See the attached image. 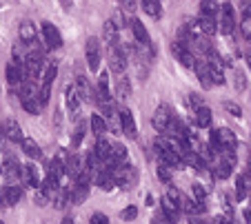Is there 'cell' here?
Instances as JSON below:
<instances>
[{"label": "cell", "mask_w": 251, "mask_h": 224, "mask_svg": "<svg viewBox=\"0 0 251 224\" xmlns=\"http://www.w3.org/2000/svg\"><path fill=\"white\" fill-rule=\"evenodd\" d=\"M111 173H114L116 184H118L120 189H125V191L133 189L136 182H138V169L133 167V164H123V167H118L116 171H111Z\"/></svg>", "instance_id": "cell-1"}, {"label": "cell", "mask_w": 251, "mask_h": 224, "mask_svg": "<svg viewBox=\"0 0 251 224\" xmlns=\"http://www.w3.org/2000/svg\"><path fill=\"white\" fill-rule=\"evenodd\" d=\"M220 18H218V24H220V31H223L225 36H233V31H236V14H233V7L231 2H223L220 5Z\"/></svg>", "instance_id": "cell-2"}, {"label": "cell", "mask_w": 251, "mask_h": 224, "mask_svg": "<svg viewBox=\"0 0 251 224\" xmlns=\"http://www.w3.org/2000/svg\"><path fill=\"white\" fill-rule=\"evenodd\" d=\"M107 62H109V69L114 73H125V69H127L129 60H127V51H125L120 45H111L109 47V56H107Z\"/></svg>", "instance_id": "cell-3"}, {"label": "cell", "mask_w": 251, "mask_h": 224, "mask_svg": "<svg viewBox=\"0 0 251 224\" xmlns=\"http://www.w3.org/2000/svg\"><path fill=\"white\" fill-rule=\"evenodd\" d=\"M171 118H174V111H171L169 105H158L156 111H153V118H151V124H153V129L158 131V134H165L167 129V124L171 122Z\"/></svg>", "instance_id": "cell-4"}, {"label": "cell", "mask_w": 251, "mask_h": 224, "mask_svg": "<svg viewBox=\"0 0 251 224\" xmlns=\"http://www.w3.org/2000/svg\"><path fill=\"white\" fill-rule=\"evenodd\" d=\"M171 53H174V58H176L178 62H180L182 67L194 69V65H196V56H194V51H191L189 47H185V45H180L178 40H176V43H171Z\"/></svg>", "instance_id": "cell-5"}, {"label": "cell", "mask_w": 251, "mask_h": 224, "mask_svg": "<svg viewBox=\"0 0 251 224\" xmlns=\"http://www.w3.org/2000/svg\"><path fill=\"white\" fill-rule=\"evenodd\" d=\"M85 58L89 65V71H98L100 67V40L98 38H89L85 45Z\"/></svg>", "instance_id": "cell-6"}, {"label": "cell", "mask_w": 251, "mask_h": 224, "mask_svg": "<svg viewBox=\"0 0 251 224\" xmlns=\"http://www.w3.org/2000/svg\"><path fill=\"white\" fill-rule=\"evenodd\" d=\"M43 38H45V45H47L49 49H60L62 47L60 31H58V29L53 27L51 22H47V20L43 22Z\"/></svg>", "instance_id": "cell-7"}, {"label": "cell", "mask_w": 251, "mask_h": 224, "mask_svg": "<svg viewBox=\"0 0 251 224\" xmlns=\"http://www.w3.org/2000/svg\"><path fill=\"white\" fill-rule=\"evenodd\" d=\"M20 182L31 189H38L40 186V173H38V167L36 164H23L20 169Z\"/></svg>", "instance_id": "cell-8"}, {"label": "cell", "mask_w": 251, "mask_h": 224, "mask_svg": "<svg viewBox=\"0 0 251 224\" xmlns=\"http://www.w3.org/2000/svg\"><path fill=\"white\" fill-rule=\"evenodd\" d=\"M5 76H7V82H9V87H14V89H20L25 82V71H23V65H16L14 60L7 65L5 69Z\"/></svg>", "instance_id": "cell-9"}, {"label": "cell", "mask_w": 251, "mask_h": 224, "mask_svg": "<svg viewBox=\"0 0 251 224\" xmlns=\"http://www.w3.org/2000/svg\"><path fill=\"white\" fill-rule=\"evenodd\" d=\"M131 31H133V38H136V43L140 45V47H153V43H151V36H149V31H147V27L140 22V20H136V18H131Z\"/></svg>", "instance_id": "cell-10"}, {"label": "cell", "mask_w": 251, "mask_h": 224, "mask_svg": "<svg viewBox=\"0 0 251 224\" xmlns=\"http://www.w3.org/2000/svg\"><path fill=\"white\" fill-rule=\"evenodd\" d=\"M120 131H123L127 138H136L138 131H136V120H133V113L125 107L120 109Z\"/></svg>", "instance_id": "cell-11"}, {"label": "cell", "mask_w": 251, "mask_h": 224, "mask_svg": "<svg viewBox=\"0 0 251 224\" xmlns=\"http://www.w3.org/2000/svg\"><path fill=\"white\" fill-rule=\"evenodd\" d=\"M76 91H78V95H80L82 100L96 102V89L89 85L87 76H82V73H78V76H76Z\"/></svg>", "instance_id": "cell-12"}, {"label": "cell", "mask_w": 251, "mask_h": 224, "mask_svg": "<svg viewBox=\"0 0 251 224\" xmlns=\"http://www.w3.org/2000/svg\"><path fill=\"white\" fill-rule=\"evenodd\" d=\"M20 198H23V189H20L18 184H7L5 189H2L0 202H5L7 206H11V204H18Z\"/></svg>", "instance_id": "cell-13"}, {"label": "cell", "mask_w": 251, "mask_h": 224, "mask_svg": "<svg viewBox=\"0 0 251 224\" xmlns=\"http://www.w3.org/2000/svg\"><path fill=\"white\" fill-rule=\"evenodd\" d=\"M2 131H5V138L11 140V142H23L25 135H23V129H20V124L16 122V120H7L5 124H2Z\"/></svg>", "instance_id": "cell-14"}, {"label": "cell", "mask_w": 251, "mask_h": 224, "mask_svg": "<svg viewBox=\"0 0 251 224\" xmlns=\"http://www.w3.org/2000/svg\"><path fill=\"white\" fill-rule=\"evenodd\" d=\"M20 169H23V164H18L16 160H7V162L2 164V173H5L9 184H18L20 182Z\"/></svg>", "instance_id": "cell-15"}, {"label": "cell", "mask_w": 251, "mask_h": 224, "mask_svg": "<svg viewBox=\"0 0 251 224\" xmlns=\"http://www.w3.org/2000/svg\"><path fill=\"white\" fill-rule=\"evenodd\" d=\"M211 120H213V113L209 107H198V109L194 111V122L200 129H209V127H211Z\"/></svg>", "instance_id": "cell-16"}, {"label": "cell", "mask_w": 251, "mask_h": 224, "mask_svg": "<svg viewBox=\"0 0 251 224\" xmlns=\"http://www.w3.org/2000/svg\"><path fill=\"white\" fill-rule=\"evenodd\" d=\"M111 147H114V144H111L109 140L104 138V135H98V140H96V144H94V153L100 157V160H102V164L107 162V160H109V156H111Z\"/></svg>", "instance_id": "cell-17"}, {"label": "cell", "mask_w": 251, "mask_h": 224, "mask_svg": "<svg viewBox=\"0 0 251 224\" xmlns=\"http://www.w3.org/2000/svg\"><path fill=\"white\" fill-rule=\"evenodd\" d=\"M94 182L100 186L102 191H111L116 186V180H114V173L109 171V169H100L98 173H96Z\"/></svg>", "instance_id": "cell-18"}, {"label": "cell", "mask_w": 251, "mask_h": 224, "mask_svg": "<svg viewBox=\"0 0 251 224\" xmlns=\"http://www.w3.org/2000/svg\"><path fill=\"white\" fill-rule=\"evenodd\" d=\"M18 38L23 40V43H33V40H38V34H36V24H33L31 20H25V22H20Z\"/></svg>", "instance_id": "cell-19"}, {"label": "cell", "mask_w": 251, "mask_h": 224, "mask_svg": "<svg viewBox=\"0 0 251 224\" xmlns=\"http://www.w3.org/2000/svg\"><path fill=\"white\" fill-rule=\"evenodd\" d=\"M216 134H218V140H220V144H223V151L225 149H236L238 147V138H236V134H233L231 129H216Z\"/></svg>", "instance_id": "cell-20"}, {"label": "cell", "mask_w": 251, "mask_h": 224, "mask_svg": "<svg viewBox=\"0 0 251 224\" xmlns=\"http://www.w3.org/2000/svg\"><path fill=\"white\" fill-rule=\"evenodd\" d=\"M198 27L202 36H213L218 31V18H209V16H200L198 18Z\"/></svg>", "instance_id": "cell-21"}, {"label": "cell", "mask_w": 251, "mask_h": 224, "mask_svg": "<svg viewBox=\"0 0 251 224\" xmlns=\"http://www.w3.org/2000/svg\"><path fill=\"white\" fill-rule=\"evenodd\" d=\"M102 38L111 45H118V24L114 22V20H104L102 24Z\"/></svg>", "instance_id": "cell-22"}, {"label": "cell", "mask_w": 251, "mask_h": 224, "mask_svg": "<svg viewBox=\"0 0 251 224\" xmlns=\"http://www.w3.org/2000/svg\"><path fill=\"white\" fill-rule=\"evenodd\" d=\"M20 147H23L25 156L31 157V160H40V157H43V151H40V147H38V142H36V140L25 138L23 142H20Z\"/></svg>", "instance_id": "cell-23"}, {"label": "cell", "mask_w": 251, "mask_h": 224, "mask_svg": "<svg viewBox=\"0 0 251 224\" xmlns=\"http://www.w3.org/2000/svg\"><path fill=\"white\" fill-rule=\"evenodd\" d=\"M65 102H67V107H69L71 113H78V109H80V100H78L76 87L67 85V89H65Z\"/></svg>", "instance_id": "cell-24"}, {"label": "cell", "mask_w": 251, "mask_h": 224, "mask_svg": "<svg viewBox=\"0 0 251 224\" xmlns=\"http://www.w3.org/2000/svg\"><path fill=\"white\" fill-rule=\"evenodd\" d=\"M140 7L142 11L151 18H162V5L160 0H140Z\"/></svg>", "instance_id": "cell-25"}, {"label": "cell", "mask_w": 251, "mask_h": 224, "mask_svg": "<svg viewBox=\"0 0 251 224\" xmlns=\"http://www.w3.org/2000/svg\"><path fill=\"white\" fill-rule=\"evenodd\" d=\"M87 198H89V186L74 182V186H71V202L74 204H82Z\"/></svg>", "instance_id": "cell-26"}, {"label": "cell", "mask_w": 251, "mask_h": 224, "mask_svg": "<svg viewBox=\"0 0 251 224\" xmlns=\"http://www.w3.org/2000/svg\"><path fill=\"white\" fill-rule=\"evenodd\" d=\"M194 69H196V73H198V78H200V82H202L204 89H211L213 82H211V78H209V67H207V62H204V60H196Z\"/></svg>", "instance_id": "cell-27"}, {"label": "cell", "mask_w": 251, "mask_h": 224, "mask_svg": "<svg viewBox=\"0 0 251 224\" xmlns=\"http://www.w3.org/2000/svg\"><path fill=\"white\" fill-rule=\"evenodd\" d=\"M220 5L218 0H200V16H209V18H218Z\"/></svg>", "instance_id": "cell-28"}, {"label": "cell", "mask_w": 251, "mask_h": 224, "mask_svg": "<svg viewBox=\"0 0 251 224\" xmlns=\"http://www.w3.org/2000/svg\"><path fill=\"white\" fill-rule=\"evenodd\" d=\"M116 93H118L120 100H125V98L131 95V82H129V78L125 76V73H120L118 80H116Z\"/></svg>", "instance_id": "cell-29"}, {"label": "cell", "mask_w": 251, "mask_h": 224, "mask_svg": "<svg viewBox=\"0 0 251 224\" xmlns=\"http://www.w3.org/2000/svg\"><path fill=\"white\" fill-rule=\"evenodd\" d=\"M89 124H91V131H94L96 135H104V131H109V127H107V120H104V115H100V113L91 115Z\"/></svg>", "instance_id": "cell-30"}, {"label": "cell", "mask_w": 251, "mask_h": 224, "mask_svg": "<svg viewBox=\"0 0 251 224\" xmlns=\"http://www.w3.org/2000/svg\"><path fill=\"white\" fill-rule=\"evenodd\" d=\"M231 173H233V167H229V164L225 162L213 164V178H218V180H227V178H231Z\"/></svg>", "instance_id": "cell-31"}, {"label": "cell", "mask_w": 251, "mask_h": 224, "mask_svg": "<svg viewBox=\"0 0 251 224\" xmlns=\"http://www.w3.org/2000/svg\"><path fill=\"white\" fill-rule=\"evenodd\" d=\"M233 87L236 91H247V76L242 69H233Z\"/></svg>", "instance_id": "cell-32"}, {"label": "cell", "mask_w": 251, "mask_h": 224, "mask_svg": "<svg viewBox=\"0 0 251 224\" xmlns=\"http://www.w3.org/2000/svg\"><path fill=\"white\" fill-rule=\"evenodd\" d=\"M82 138H85V124H78L76 131H74V135H71V149H78V147H80Z\"/></svg>", "instance_id": "cell-33"}, {"label": "cell", "mask_w": 251, "mask_h": 224, "mask_svg": "<svg viewBox=\"0 0 251 224\" xmlns=\"http://www.w3.org/2000/svg\"><path fill=\"white\" fill-rule=\"evenodd\" d=\"M156 176L160 178V182H165V184H171V167H167V164H160V167L156 169Z\"/></svg>", "instance_id": "cell-34"}, {"label": "cell", "mask_w": 251, "mask_h": 224, "mask_svg": "<svg viewBox=\"0 0 251 224\" xmlns=\"http://www.w3.org/2000/svg\"><path fill=\"white\" fill-rule=\"evenodd\" d=\"M49 98H51V85H45V82H43V85H40V89H38V102L45 107L49 102Z\"/></svg>", "instance_id": "cell-35"}, {"label": "cell", "mask_w": 251, "mask_h": 224, "mask_svg": "<svg viewBox=\"0 0 251 224\" xmlns=\"http://www.w3.org/2000/svg\"><path fill=\"white\" fill-rule=\"evenodd\" d=\"M56 73H58L56 65H47V69H45V73H43V82H45V85H53V80H56Z\"/></svg>", "instance_id": "cell-36"}, {"label": "cell", "mask_w": 251, "mask_h": 224, "mask_svg": "<svg viewBox=\"0 0 251 224\" xmlns=\"http://www.w3.org/2000/svg\"><path fill=\"white\" fill-rule=\"evenodd\" d=\"M49 202H51V198H49L43 189H36V196H33V204H36V206H47Z\"/></svg>", "instance_id": "cell-37"}, {"label": "cell", "mask_w": 251, "mask_h": 224, "mask_svg": "<svg viewBox=\"0 0 251 224\" xmlns=\"http://www.w3.org/2000/svg\"><path fill=\"white\" fill-rule=\"evenodd\" d=\"M191 193H194L196 200H204V198H207V189H204L202 184H198V182L191 184Z\"/></svg>", "instance_id": "cell-38"}, {"label": "cell", "mask_w": 251, "mask_h": 224, "mask_svg": "<svg viewBox=\"0 0 251 224\" xmlns=\"http://www.w3.org/2000/svg\"><path fill=\"white\" fill-rule=\"evenodd\" d=\"M225 111H227V113H231L233 115V118H240V115H242V109H240V105H236V102H225Z\"/></svg>", "instance_id": "cell-39"}, {"label": "cell", "mask_w": 251, "mask_h": 224, "mask_svg": "<svg viewBox=\"0 0 251 224\" xmlns=\"http://www.w3.org/2000/svg\"><path fill=\"white\" fill-rule=\"evenodd\" d=\"M120 218L125 220V222H131V220H136L138 218V209L136 206H127V209H123V213H120Z\"/></svg>", "instance_id": "cell-40"}, {"label": "cell", "mask_w": 251, "mask_h": 224, "mask_svg": "<svg viewBox=\"0 0 251 224\" xmlns=\"http://www.w3.org/2000/svg\"><path fill=\"white\" fill-rule=\"evenodd\" d=\"M240 31H242V36H245V40H249L251 43V18H242L240 20Z\"/></svg>", "instance_id": "cell-41"}, {"label": "cell", "mask_w": 251, "mask_h": 224, "mask_svg": "<svg viewBox=\"0 0 251 224\" xmlns=\"http://www.w3.org/2000/svg\"><path fill=\"white\" fill-rule=\"evenodd\" d=\"M189 105L194 107V109H198V107H204V100L200 93H189Z\"/></svg>", "instance_id": "cell-42"}, {"label": "cell", "mask_w": 251, "mask_h": 224, "mask_svg": "<svg viewBox=\"0 0 251 224\" xmlns=\"http://www.w3.org/2000/svg\"><path fill=\"white\" fill-rule=\"evenodd\" d=\"M89 224H109V218L104 213H94L89 220Z\"/></svg>", "instance_id": "cell-43"}, {"label": "cell", "mask_w": 251, "mask_h": 224, "mask_svg": "<svg viewBox=\"0 0 251 224\" xmlns=\"http://www.w3.org/2000/svg\"><path fill=\"white\" fill-rule=\"evenodd\" d=\"M242 18H251V0H240Z\"/></svg>", "instance_id": "cell-44"}, {"label": "cell", "mask_w": 251, "mask_h": 224, "mask_svg": "<svg viewBox=\"0 0 251 224\" xmlns=\"http://www.w3.org/2000/svg\"><path fill=\"white\" fill-rule=\"evenodd\" d=\"M120 7H123L125 11H133L136 9V0H118Z\"/></svg>", "instance_id": "cell-45"}, {"label": "cell", "mask_w": 251, "mask_h": 224, "mask_svg": "<svg viewBox=\"0 0 251 224\" xmlns=\"http://www.w3.org/2000/svg\"><path fill=\"white\" fill-rule=\"evenodd\" d=\"M242 218H245V224H251V211H242Z\"/></svg>", "instance_id": "cell-46"}, {"label": "cell", "mask_w": 251, "mask_h": 224, "mask_svg": "<svg viewBox=\"0 0 251 224\" xmlns=\"http://www.w3.org/2000/svg\"><path fill=\"white\" fill-rule=\"evenodd\" d=\"M60 224H76V222H74V220H71V218H65Z\"/></svg>", "instance_id": "cell-47"}, {"label": "cell", "mask_w": 251, "mask_h": 224, "mask_svg": "<svg viewBox=\"0 0 251 224\" xmlns=\"http://www.w3.org/2000/svg\"><path fill=\"white\" fill-rule=\"evenodd\" d=\"M229 224H238V222H233V218H231V220H229Z\"/></svg>", "instance_id": "cell-48"}, {"label": "cell", "mask_w": 251, "mask_h": 224, "mask_svg": "<svg viewBox=\"0 0 251 224\" xmlns=\"http://www.w3.org/2000/svg\"><path fill=\"white\" fill-rule=\"evenodd\" d=\"M0 224H5V222H2V220H0Z\"/></svg>", "instance_id": "cell-49"}, {"label": "cell", "mask_w": 251, "mask_h": 224, "mask_svg": "<svg viewBox=\"0 0 251 224\" xmlns=\"http://www.w3.org/2000/svg\"><path fill=\"white\" fill-rule=\"evenodd\" d=\"M0 173H2V167H0Z\"/></svg>", "instance_id": "cell-50"}]
</instances>
